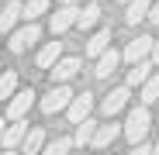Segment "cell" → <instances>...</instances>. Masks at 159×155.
Instances as JSON below:
<instances>
[{"label": "cell", "mask_w": 159, "mask_h": 155, "mask_svg": "<svg viewBox=\"0 0 159 155\" xmlns=\"http://www.w3.org/2000/svg\"><path fill=\"white\" fill-rule=\"evenodd\" d=\"M149 127H152V114L145 103H139V107H131L128 110V121H125V138L131 145H139L145 135H149Z\"/></svg>", "instance_id": "1"}, {"label": "cell", "mask_w": 159, "mask_h": 155, "mask_svg": "<svg viewBox=\"0 0 159 155\" xmlns=\"http://www.w3.org/2000/svg\"><path fill=\"white\" fill-rule=\"evenodd\" d=\"M73 90H69V83H52V90L42 97V110L45 114H59V110H66L69 103H73Z\"/></svg>", "instance_id": "2"}, {"label": "cell", "mask_w": 159, "mask_h": 155, "mask_svg": "<svg viewBox=\"0 0 159 155\" xmlns=\"http://www.w3.org/2000/svg\"><path fill=\"white\" fill-rule=\"evenodd\" d=\"M38 38H42V28H38L35 21H28L24 28L11 31V41H7V48L14 52V55H21V52H24V48H31V45H35Z\"/></svg>", "instance_id": "3"}, {"label": "cell", "mask_w": 159, "mask_h": 155, "mask_svg": "<svg viewBox=\"0 0 159 155\" xmlns=\"http://www.w3.org/2000/svg\"><path fill=\"white\" fill-rule=\"evenodd\" d=\"M31 107H35V90H17L7 100V121H24Z\"/></svg>", "instance_id": "4"}, {"label": "cell", "mask_w": 159, "mask_h": 155, "mask_svg": "<svg viewBox=\"0 0 159 155\" xmlns=\"http://www.w3.org/2000/svg\"><path fill=\"white\" fill-rule=\"evenodd\" d=\"M128 100H131V86H128V83H125V86H114L107 97H104V103H100L104 117H114V114H121V110L128 107Z\"/></svg>", "instance_id": "5"}, {"label": "cell", "mask_w": 159, "mask_h": 155, "mask_svg": "<svg viewBox=\"0 0 159 155\" xmlns=\"http://www.w3.org/2000/svg\"><path fill=\"white\" fill-rule=\"evenodd\" d=\"M152 45H156V38H149V35H139V38H131L128 41V48H125V62H142V59H152Z\"/></svg>", "instance_id": "6"}, {"label": "cell", "mask_w": 159, "mask_h": 155, "mask_svg": "<svg viewBox=\"0 0 159 155\" xmlns=\"http://www.w3.org/2000/svg\"><path fill=\"white\" fill-rule=\"evenodd\" d=\"M90 110H93V93H76L73 97V103L66 107V117H69V124H80V121H87L90 117Z\"/></svg>", "instance_id": "7"}, {"label": "cell", "mask_w": 159, "mask_h": 155, "mask_svg": "<svg viewBox=\"0 0 159 155\" xmlns=\"http://www.w3.org/2000/svg\"><path fill=\"white\" fill-rule=\"evenodd\" d=\"M118 135H125V124H114V121H107V124H100L97 127V135H93V148L97 152H104V148H111V141L118 138Z\"/></svg>", "instance_id": "8"}, {"label": "cell", "mask_w": 159, "mask_h": 155, "mask_svg": "<svg viewBox=\"0 0 159 155\" xmlns=\"http://www.w3.org/2000/svg\"><path fill=\"white\" fill-rule=\"evenodd\" d=\"M76 17H80V7L62 4L56 14H52V35H62V31H69L73 24H76Z\"/></svg>", "instance_id": "9"}, {"label": "cell", "mask_w": 159, "mask_h": 155, "mask_svg": "<svg viewBox=\"0 0 159 155\" xmlns=\"http://www.w3.org/2000/svg\"><path fill=\"white\" fill-rule=\"evenodd\" d=\"M76 72H80V59L76 55H62L56 66H52V83H69Z\"/></svg>", "instance_id": "10"}, {"label": "cell", "mask_w": 159, "mask_h": 155, "mask_svg": "<svg viewBox=\"0 0 159 155\" xmlns=\"http://www.w3.org/2000/svg\"><path fill=\"white\" fill-rule=\"evenodd\" d=\"M121 59H125V52H118V48L111 45V48H107V52H104V55L97 59V69H93V76H97V80H107V76L118 69V62H121Z\"/></svg>", "instance_id": "11"}, {"label": "cell", "mask_w": 159, "mask_h": 155, "mask_svg": "<svg viewBox=\"0 0 159 155\" xmlns=\"http://www.w3.org/2000/svg\"><path fill=\"white\" fill-rule=\"evenodd\" d=\"M21 17H24V4H17V0H7L4 11H0V35L14 31V24H17Z\"/></svg>", "instance_id": "12"}, {"label": "cell", "mask_w": 159, "mask_h": 155, "mask_svg": "<svg viewBox=\"0 0 159 155\" xmlns=\"http://www.w3.org/2000/svg\"><path fill=\"white\" fill-rule=\"evenodd\" d=\"M59 59H62V41H45V45L38 48V55H35L38 69H52Z\"/></svg>", "instance_id": "13"}, {"label": "cell", "mask_w": 159, "mask_h": 155, "mask_svg": "<svg viewBox=\"0 0 159 155\" xmlns=\"http://www.w3.org/2000/svg\"><path fill=\"white\" fill-rule=\"evenodd\" d=\"M24 138H28V117H24V121H11L7 131H4V138H0V145H4V148H17Z\"/></svg>", "instance_id": "14"}, {"label": "cell", "mask_w": 159, "mask_h": 155, "mask_svg": "<svg viewBox=\"0 0 159 155\" xmlns=\"http://www.w3.org/2000/svg\"><path fill=\"white\" fill-rule=\"evenodd\" d=\"M149 11H152V4H149V0H128V4H125V24L149 21Z\"/></svg>", "instance_id": "15"}, {"label": "cell", "mask_w": 159, "mask_h": 155, "mask_svg": "<svg viewBox=\"0 0 159 155\" xmlns=\"http://www.w3.org/2000/svg\"><path fill=\"white\" fill-rule=\"evenodd\" d=\"M107 48H111V31L104 28V31H93V35H90V41H87V48H83V52H87L90 59H100Z\"/></svg>", "instance_id": "16"}, {"label": "cell", "mask_w": 159, "mask_h": 155, "mask_svg": "<svg viewBox=\"0 0 159 155\" xmlns=\"http://www.w3.org/2000/svg\"><path fill=\"white\" fill-rule=\"evenodd\" d=\"M152 66H156L152 59H142V62H135V66L128 69V80H125V83H128V86H142V83L149 80V76H152Z\"/></svg>", "instance_id": "17"}, {"label": "cell", "mask_w": 159, "mask_h": 155, "mask_svg": "<svg viewBox=\"0 0 159 155\" xmlns=\"http://www.w3.org/2000/svg\"><path fill=\"white\" fill-rule=\"evenodd\" d=\"M42 148H45V131H42V127H31L28 138L21 141V152L24 155H42Z\"/></svg>", "instance_id": "18"}, {"label": "cell", "mask_w": 159, "mask_h": 155, "mask_svg": "<svg viewBox=\"0 0 159 155\" xmlns=\"http://www.w3.org/2000/svg\"><path fill=\"white\" fill-rule=\"evenodd\" d=\"M97 127H100V124H97L93 117L80 121V124H76V138H73V145H80V148H83V145H90V141H93V135H97Z\"/></svg>", "instance_id": "19"}, {"label": "cell", "mask_w": 159, "mask_h": 155, "mask_svg": "<svg viewBox=\"0 0 159 155\" xmlns=\"http://www.w3.org/2000/svg\"><path fill=\"white\" fill-rule=\"evenodd\" d=\"M139 100L145 103V107L159 100V76H149V80H145V83L139 86Z\"/></svg>", "instance_id": "20"}, {"label": "cell", "mask_w": 159, "mask_h": 155, "mask_svg": "<svg viewBox=\"0 0 159 155\" xmlns=\"http://www.w3.org/2000/svg\"><path fill=\"white\" fill-rule=\"evenodd\" d=\"M14 93H17V72L4 69V76H0V100H11Z\"/></svg>", "instance_id": "21"}, {"label": "cell", "mask_w": 159, "mask_h": 155, "mask_svg": "<svg viewBox=\"0 0 159 155\" xmlns=\"http://www.w3.org/2000/svg\"><path fill=\"white\" fill-rule=\"evenodd\" d=\"M97 21H100V7H97V4H87V7H80V17H76V28H93Z\"/></svg>", "instance_id": "22"}, {"label": "cell", "mask_w": 159, "mask_h": 155, "mask_svg": "<svg viewBox=\"0 0 159 155\" xmlns=\"http://www.w3.org/2000/svg\"><path fill=\"white\" fill-rule=\"evenodd\" d=\"M42 14H48V0H28L24 4V17L28 21H38Z\"/></svg>", "instance_id": "23"}, {"label": "cell", "mask_w": 159, "mask_h": 155, "mask_svg": "<svg viewBox=\"0 0 159 155\" xmlns=\"http://www.w3.org/2000/svg\"><path fill=\"white\" fill-rule=\"evenodd\" d=\"M69 148H73V138H56V141H48L42 148V155H66Z\"/></svg>", "instance_id": "24"}, {"label": "cell", "mask_w": 159, "mask_h": 155, "mask_svg": "<svg viewBox=\"0 0 159 155\" xmlns=\"http://www.w3.org/2000/svg\"><path fill=\"white\" fill-rule=\"evenodd\" d=\"M128 155H152V145L139 141V145H131V152H128Z\"/></svg>", "instance_id": "25"}, {"label": "cell", "mask_w": 159, "mask_h": 155, "mask_svg": "<svg viewBox=\"0 0 159 155\" xmlns=\"http://www.w3.org/2000/svg\"><path fill=\"white\" fill-rule=\"evenodd\" d=\"M149 21H152V24H159V4H152V11H149Z\"/></svg>", "instance_id": "26"}, {"label": "cell", "mask_w": 159, "mask_h": 155, "mask_svg": "<svg viewBox=\"0 0 159 155\" xmlns=\"http://www.w3.org/2000/svg\"><path fill=\"white\" fill-rule=\"evenodd\" d=\"M152 62L159 66V38H156V45H152Z\"/></svg>", "instance_id": "27"}, {"label": "cell", "mask_w": 159, "mask_h": 155, "mask_svg": "<svg viewBox=\"0 0 159 155\" xmlns=\"http://www.w3.org/2000/svg\"><path fill=\"white\" fill-rule=\"evenodd\" d=\"M4 131H7V121H4V117H0V138H4Z\"/></svg>", "instance_id": "28"}, {"label": "cell", "mask_w": 159, "mask_h": 155, "mask_svg": "<svg viewBox=\"0 0 159 155\" xmlns=\"http://www.w3.org/2000/svg\"><path fill=\"white\" fill-rule=\"evenodd\" d=\"M62 4H69V7H80V4H83V0H62Z\"/></svg>", "instance_id": "29"}, {"label": "cell", "mask_w": 159, "mask_h": 155, "mask_svg": "<svg viewBox=\"0 0 159 155\" xmlns=\"http://www.w3.org/2000/svg\"><path fill=\"white\" fill-rule=\"evenodd\" d=\"M0 155H14V148H4V152H0Z\"/></svg>", "instance_id": "30"}, {"label": "cell", "mask_w": 159, "mask_h": 155, "mask_svg": "<svg viewBox=\"0 0 159 155\" xmlns=\"http://www.w3.org/2000/svg\"><path fill=\"white\" fill-rule=\"evenodd\" d=\"M152 155H159V141H156V145H152Z\"/></svg>", "instance_id": "31"}, {"label": "cell", "mask_w": 159, "mask_h": 155, "mask_svg": "<svg viewBox=\"0 0 159 155\" xmlns=\"http://www.w3.org/2000/svg\"><path fill=\"white\" fill-rule=\"evenodd\" d=\"M118 4H128V0H118Z\"/></svg>", "instance_id": "32"}, {"label": "cell", "mask_w": 159, "mask_h": 155, "mask_svg": "<svg viewBox=\"0 0 159 155\" xmlns=\"http://www.w3.org/2000/svg\"><path fill=\"white\" fill-rule=\"evenodd\" d=\"M0 76H4V72H0Z\"/></svg>", "instance_id": "33"}]
</instances>
